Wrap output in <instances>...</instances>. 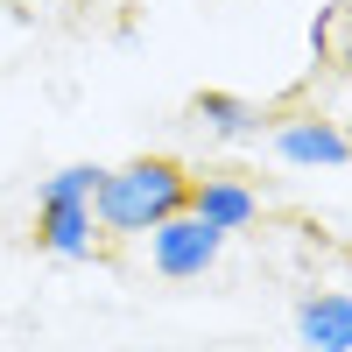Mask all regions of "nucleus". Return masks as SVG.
<instances>
[{
    "instance_id": "f257e3e1",
    "label": "nucleus",
    "mask_w": 352,
    "mask_h": 352,
    "mask_svg": "<svg viewBox=\"0 0 352 352\" xmlns=\"http://www.w3.org/2000/svg\"><path fill=\"white\" fill-rule=\"evenodd\" d=\"M176 212H190V169L176 155H134L120 169H106L99 197H92L99 240H141Z\"/></svg>"
},
{
    "instance_id": "f03ea898",
    "label": "nucleus",
    "mask_w": 352,
    "mask_h": 352,
    "mask_svg": "<svg viewBox=\"0 0 352 352\" xmlns=\"http://www.w3.org/2000/svg\"><path fill=\"white\" fill-rule=\"evenodd\" d=\"M141 240H148V268L162 282H204V275L219 268V254H226V240L204 219H190V212L162 219L155 232H141Z\"/></svg>"
},
{
    "instance_id": "7ed1b4c3",
    "label": "nucleus",
    "mask_w": 352,
    "mask_h": 352,
    "mask_svg": "<svg viewBox=\"0 0 352 352\" xmlns=\"http://www.w3.org/2000/svg\"><path fill=\"white\" fill-rule=\"evenodd\" d=\"M261 141L275 148L282 169H338V162H352V127L324 120V113H289V120H275Z\"/></svg>"
},
{
    "instance_id": "20e7f679",
    "label": "nucleus",
    "mask_w": 352,
    "mask_h": 352,
    "mask_svg": "<svg viewBox=\"0 0 352 352\" xmlns=\"http://www.w3.org/2000/svg\"><path fill=\"white\" fill-rule=\"evenodd\" d=\"M190 219H204L219 240H232L261 219V190L232 169H204V176H190Z\"/></svg>"
},
{
    "instance_id": "39448f33",
    "label": "nucleus",
    "mask_w": 352,
    "mask_h": 352,
    "mask_svg": "<svg viewBox=\"0 0 352 352\" xmlns=\"http://www.w3.org/2000/svg\"><path fill=\"white\" fill-rule=\"evenodd\" d=\"M289 324H296L303 352H352V296L345 289H303Z\"/></svg>"
},
{
    "instance_id": "423d86ee",
    "label": "nucleus",
    "mask_w": 352,
    "mask_h": 352,
    "mask_svg": "<svg viewBox=\"0 0 352 352\" xmlns=\"http://www.w3.org/2000/svg\"><path fill=\"white\" fill-rule=\"evenodd\" d=\"M36 247L50 261H92L99 254V219L85 197H56V204H36Z\"/></svg>"
},
{
    "instance_id": "0eeeda50",
    "label": "nucleus",
    "mask_w": 352,
    "mask_h": 352,
    "mask_svg": "<svg viewBox=\"0 0 352 352\" xmlns=\"http://www.w3.org/2000/svg\"><path fill=\"white\" fill-rule=\"evenodd\" d=\"M190 113H197V127L212 134V141H261V134H268L261 106H254V99H240V92H197V99H190Z\"/></svg>"
},
{
    "instance_id": "6e6552de",
    "label": "nucleus",
    "mask_w": 352,
    "mask_h": 352,
    "mask_svg": "<svg viewBox=\"0 0 352 352\" xmlns=\"http://www.w3.org/2000/svg\"><path fill=\"white\" fill-rule=\"evenodd\" d=\"M99 162H64V169H50L43 176V184H36V204H56V197H85V204H92L99 197Z\"/></svg>"
},
{
    "instance_id": "1a4fd4ad",
    "label": "nucleus",
    "mask_w": 352,
    "mask_h": 352,
    "mask_svg": "<svg viewBox=\"0 0 352 352\" xmlns=\"http://www.w3.org/2000/svg\"><path fill=\"white\" fill-rule=\"evenodd\" d=\"M331 28H338V14H317V21H310V56H317V64H331V50H338Z\"/></svg>"
},
{
    "instance_id": "9d476101",
    "label": "nucleus",
    "mask_w": 352,
    "mask_h": 352,
    "mask_svg": "<svg viewBox=\"0 0 352 352\" xmlns=\"http://www.w3.org/2000/svg\"><path fill=\"white\" fill-rule=\"evenodd\" d=\"M331 64H338V71H345V85H352V36H345V43L331 50Z\"/></svg>"
}]
</instances>
